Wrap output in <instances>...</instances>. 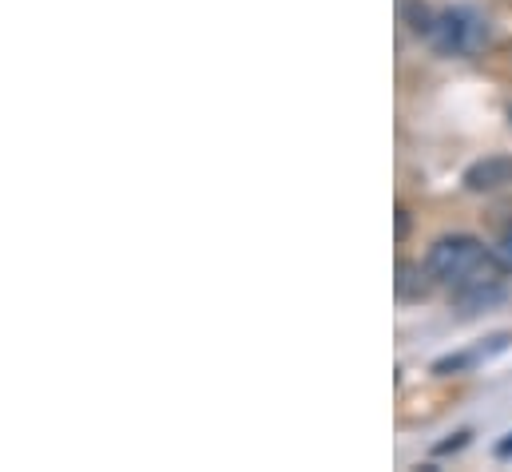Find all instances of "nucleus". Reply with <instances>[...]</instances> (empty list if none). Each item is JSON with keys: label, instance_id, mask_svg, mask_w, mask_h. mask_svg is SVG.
<instances>
[{"label": "nucleus", "instance_id": "2", "mask_svg": "<svg viewBox=\"0 0 512 472\" xmlns=\"http://www.w3.org/2000/svg\"><path fill=\"white\" fill-rule=\"evenodd\" d=\"M489 40V20L477 16L473 8H445L433 16V28H429V44L441 52V56H477Z\"/></svg>", "mask_w": 512, "mask_h": 472}, {"label": "nucleus", "instance_id": "9", "mask_svg": "<svg viewBox=\"0 0 512 472\" xmlns=\"http://www.w3.org/2000/svg\"><path fill=\"white\" fill-rule=\"evenodd\" d=\"M409 235V211L405 207H397V242Z\"/></svg>", "mask_w": 512, "mask_h": 472}, {"label": "nucleus", "instance_id": "5", "mask_svg": "<svg viewBox=\"0 0 512 472\" xmlns=\"http://www.w3.org/2000/svg\"><path fill=\"white\" fill-rule=\"evenodd\" d=\"M437 278L429 274V266H421V262H397V278H393V290H397V298L401 302H421L425 294H429V286H433Z\"/></svg>", "mask_w": 512, "mask_h": 472}, {"label": "nucleus", "instance_id": "11", "mask_svg": "<svg viewBox=\"0 0 512 472\" xmlns=\"http://www.w3.org/2000/svg\"><path fill=\"white\" fill-rule=\"evenodd\" d=\"M509 123H512V108H509Z\"/></svg>", "mask_w": 512, "mask_h": 472}, {"label": "nucleus", "instance_id": "6", "mask_svg": "<svg viewBox=\"0 0 512 472\" xmlns=\"http://www.w3.org/2000/svg\"><path fill=\"white\" fill-rule=\"evenodd\" d=\"M401 12H405V20H409V28H413L417 36H429V28H433V12H429L425 4L405 0V4H401Z\"/></svg>", "mask_w": 512, "mask_h": 472}, {"label": "nucleus", "instance_id": "8", "mask_svg": "<svg viewBox=\"0 0 512 472\" xmlns=\"http://www.w3.org/2000/svg\"><path fill=\"white\" fill-rule=\"evenodd\" d=\"M469 437H473V433H457L453 441H441V445H437V453H441V457H445V453H457V449H465V445H469Z\"/></svg>", "mask_w": 512, "mask_h": 472}, {"label": "nucleus", "instance_id": "4", "mask_svg": "<svg viewBox=\"0 0 512 472\" xmlns=\"http://www.w3.org/2000/svg\"><path fill=\"white\" fill-rule=\"evenodd\" d=\"M469 191L485 195V191H501V187H512V155H489V159H477L465 179H461Z\"/></svg>", "mask_w": 512, "mask_h": 472}, {"label": "nucleus", "instance_id": "3", "mask_svg": "<svg viewBox=\"0 0 512 472\" xmlns=\"http://www.w3.org/2000/svg\"><path fill=\"white\" fill-rule=\"evenodd\" d=\"M505 282L501 278H485V282H469V286H457L453 290V306L461 318H473L481 310H493L497 302H505Z\"/></svg>", "mask_w": 512, "mask_h": 472}, {"label": "nucleus", "instance_id": "7", "mask_svg": "<svg viewBox=\"0 0 512 472\" xmlns=\"http://www.w3.org/2000/svg\"><path fill=\"white\" fill-rule=\"evenodd\" d=\"M493 254H497V262H501V270L512 274V227L501 235V242H497V250H493Z\"/></svg>", "mask_w": 512, "mask_h": 472}, {"label": "nucleus", "instance_id": "10", "mask_svg": "<svg viewBox=\"0 0 512 472\" xmlns=\"http://www.w3.org/2000/svg\"><path fill=\"white\" fill-rule=\"evenodd\" d=\"M497 457H512V433H509V441L497 445Z\"/></svg>", "mask_w": 512, "mask_h": 472}, {"label": "nucleus", "instance_id": "1", "mask_svg": "<svg viewBox=\"0 0 512 472\" xmlns=\"http://www.w3.org/2000/svg\"><path fill=\"white\" fill-rule=\"evenodd\" d=\"M429 274L445 286H469V282H485V278H501V262L497 254L485 250V242L473 235H449L437 238L429 246V258H425Z\"/></svg>", "mask_w": 512, "mask_h": 472}]
</instances>
